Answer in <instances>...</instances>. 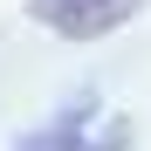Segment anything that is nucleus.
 <instances>
[{
	"mask_svg": "<svg viewBox=\"0 0 151 151\" xmlns=\"http://www.w3.org/2000/svg\"><path fill=\"white\" fill-rule=\"evenodd\" d=\"M144 0H28V14L41 28H55L69 41H96V35H117Z\"/></svg>",
	"mask_w": 151,
	"mask_h": 151,
	"instance_id": "nucleus-1",
	"label": "nucleus"
},
{
	"mask_svg": "<svg viewBox=\"0 0 151 151\" xmlns=\"http://www.w3.org/2000/svg\"><path fill=\"white\" fill-rule=\"evenodd\" d=\"M131 144V131L124 124H110V131H89L83 117H55L48 131H28L14 151H124Z\"/></svg>",
	"mask_w": 151,
	"mask_h": 151,
	"instance_id": "nucleus-2",
	"label": "nucleus"
}]
</instances>
